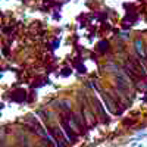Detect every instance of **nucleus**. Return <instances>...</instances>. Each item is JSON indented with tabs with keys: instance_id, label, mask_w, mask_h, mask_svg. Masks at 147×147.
<instances>
[{
	"instance_id": "obj_1",
	"label": "nucleus",
	"mask_w": 147,
	"mask_h": 147,
	"mask_svg": "<svg viewBox=\"0 0 147 147\" xmlns=\"http://www.w3.org/2000/svg\"><path fill=\"white\" fill-rule=\"evenodd\" d=\"M136 47H137L138 55H140V56H144V53H143V43H141L140 40H137V41H136Z\"/></svg>"
}]
</instances>
